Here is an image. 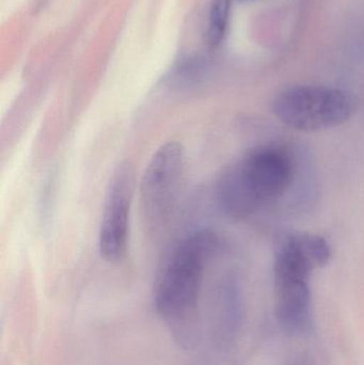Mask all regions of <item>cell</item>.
Wrapping results in <instances>:
<instances>
[{
	"label": "cell",
	"mask_w": 364,
	"mask_h": 365,
	"mask_svg": "<svg viewBox=\"0 0 364 365\" xmlns=\"http://www.w3.org/2000/svg\"><path fill=\"white\" fill-rule=\"evenodd\" d=\"M313 268L294 250L281 245L274 262L276 317L292 336L309 334L313 325L310 276Z\"/></svg>",
	"instance_id": "cell-4"
},
{
	"label": "cell",
	"mask_w": 364,
	"mask_h": 365,
	"mask_svg": "<svg viewBox=\"0 0 364 365\" xmlns=\"http://www.w3.org/2000/svg\"><path fill=\"white\" fill-rule=\"evenodd\" d=\"M239 304L237 287L234 281L228 279L224 281L220 289V326L222 332L232 334L239 319Z\"/></svg>",
	"instance_id": "cell-7"
},
{
	"label": "cell",
	"mask_w": 364,
	"mask_h": 365,
	"mask_svg": "<svg viewBox=\"0 0 364 365\" xmlns=\"http://www.w3.org/2000/svg\"><path fill=\"white\" fill-rule=\"evenodd\" d=\"M231 0H214L209 11L207 42L212 49L218 48L224 42L230 19Z\"/></svg>",
	"instance_id": "cell-8"
},
{
	"label": "cell",
	"mask_w": 364,
	"mask_h": 365,
	"mask_svg": "<svg viewBox=\"0 0 364 365\" xmlns=\"http://www.w3.org/2000/svg\"><path fill=\"white\" fill-rule=\"evenodd\" d=\"M273 109L284 125L301 132H318L348 122L355 102L348 92L337 88L297 86L278 94Z\"/></svg>",
	"instance_id": "cell-3"
},
{
	"label": "cell",
	"mask_w": 364,
	"mask_h": 365,
	"mask_svg": "<svg viewBox=\"0 0 364 365\" xmlns=\"http://www.w3.org/2000/svg\"><path fill=\"white\" fill-rule=\"evenodd\" d=\"M218 247L219 240L214 232H192L171 249L158 269L154 283L156 311L183 346H190L196 341L203 272Z\"/></svg>",
	"instance_id": "cell-1"
},
{
	"label": "cell",
	"mask_w": 364,
	"mask_h": 365,
	"mask_svg": "<svg viewBox=\"0 0 364 365\" xmlns=\"http://www.w3.org/2000/svg\"><path fill=\"white\" fill-rule=\"evenodd\" d=\"M184 148L177 141L162 145L152 156L143 173L140 200L143 214L152 225L170 216L179 197L184 173Z\"/></svg>",
	"instance_id": "cell-5"
},
{
	"label": "cell",
	"mask_w": 364,
	"mask_h": 365,
	"mask_svg": "<svg viewBox=\"0 0 364 365\" xmlns=\"http://www.w3.org/2000/svg\"><path fill=\"white\" fill-rule=\"evenodd\" d=\"M239 1H244V0H239Z\"/></svg>",
	"instance_id": "cell-9"
},
{
	"label": "cell",
	"mask_w": 364,
	"mask_h": 365,
	"mask_svg": "<svg viewBox=\"0 0 364 365\" xmlns=\"http://www.w3.org/2000/svg\"><path fill=\"white\" fill-rule=\"evenodd\" d=\"M294 175V163L284 150H252L220 177L216 189L218 204L231 218H247L280 199L292 185Z\"/></svg>",
	"instance_id": "cell-2"
},
{
	"label": "cell",
	"mask_w": 364,
	"mask_h": 365,
	"mask_svg": "<svg viewBox=\"0 0 364 365\" xmlns=\"http://www.w3.org/2000/svg\"><path fill=\"white\" fill-rule=\"evenodd\" d=\"M134 170L122 164L107 189L98 233V251L105 261L115 263L125 257L130 236V215L134 193Z\"/></svg>",
	"instance_id": "cell-6"
}]
</instances>
